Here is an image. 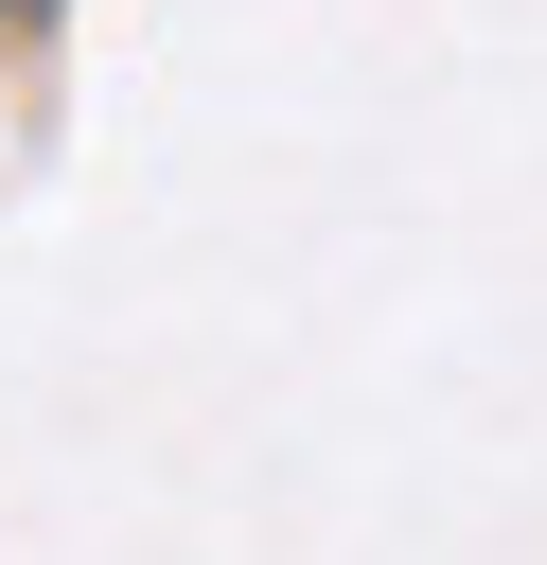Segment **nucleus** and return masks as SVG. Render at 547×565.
Segmentation results:
<instances>
[{"label": "nucleus", "mask_w": 547, "mask_h": 565, "mask_svg": "<svg viewBox=\"0 0 547 565\" xmlns=\"http://www.w3.org/2000/svg\"><path fill=\"white\" fill-rule=\"evenodd\" d=\"M0 18H18V35H35V18H53V0H0Z\"/></svg>", "instance_id": "nucleus-1"}]
</instances>
